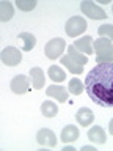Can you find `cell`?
I'll use <instances>...</instances> for the list:
<instances>
[{
	"mask_svg": "<svg viewBox=\"0 0 113 151\" xmlns=\"http://www.w3.org/2000/svg\"><path fill=\"white\" fill-rule=\"evenodd\" d=\"M89 99L101 107H113V63H97L85 79Z\"/></svg>",
	"mask_w": 113,
	"mask_h": 151,
	"instance_id": "cell-1",
	"label": "cell"
},
{
	"mask_svg": "<svg viewBox=\"0 0 113 151\" xmlns=\"http://www.w3.org/2000/svg\"><path fill=\"white\" fill-rule=\"evenodd\" d=\"M64 49H68V47H66V41L63 38H54V40H50L46 44L44 54H46L47 58L55 60V58H58V57H61Z\"/></svg>",
	"mask_w": 113,
	"mask_h": 151,
	"instance_id": "cell-2",
	"label": "cell"
},
{
	"mask_svg": "<svg viewBox=\"0 0 113 151\" xmlns=\"http://www.w3.org/2000/svg\"><path fill=\"white\" fill-rule=\"evenodd\" d=\"M66 33H68V36H79L80 33H83L87 30V21H85L83 17L80 16H72L69 17L68 21H66Z\"/></svg>",
	"mask_w": 113,
	"mask_h": 151,
	"instance_id": "cell-3",
	"label": "cell"
},
{
	"mask_svg": "<svg viewBox=\"0 0 113 151\" xmlns=\"http://www.w3.org/2000/svg\"><path fill=\"white\" fill-rule=\"evenodd\" d=\"M80 9H82V13L85 16H88L89 19H94V21L107 17V13L104 11L101 6H97L94 2H91V0H83V2L80 3Z\"/></svg>",
	"mask_w": 113,
	"mask_h": 151,
	"instance_id": "cell-4",
	"label": "cell"
},
{
	"mask_svg": "<svg viewBox=\"0 0 113 151\" xmlns=\"http://www.w3.org/2000/svg\"><path fill=\"white\" fill-rule=\"evenodd\" d=\"M0 58H2V61L6 66H17L19 63H21V60H22V54H21L19 49H16V47L8 46V47H5V49L2 50Z\"/></svg>",
	"mask_w": 113,
	"mask_h": 151,
	"instance_id": "cell-5",
	"label": "cell"
},
{
	"mask_svg": "<svg viewBox=\"0 0 113 151\" xmlns=\"http://www.w3.org/2000/svg\"><path fill=\"white\" fill-rule=\"evenodd\" d=\"M28 83H30V79L24 74H17L16 77H13L11 80V91L16 94H24L28 91Z\"/></svg>",
	"mask_w": 113,
	"mask_h": 151,
	"instance_id": "cell-6",
	"label": "cell"
},
{
	"mask_svg": "<svg viewBox=\"0 0 113 151\" xmlns=\"http://www.w3.org/2000/svg\"><path fill=\"white\" fill-rule=\"evenodd\" d=\"M93 49L97 54L96 57H104V55H108L113 52V44L108 38L102 36V38H99V40H96L93 42Z\"/></svg>",
	"mask_w": 113,
	"mask_h": 151,
	"instance_id": "cell-7",
	"label": "cell"
},
{
	"mask_svg": "<svg viewBox=\"0 0 113 151\" xmlns=\"http://www.w3.org/2000/svg\"><path fill=\"white\" fill-rule=\"evenodd\" d=\"M36 140H38V143L42 145V146H55L56 145V135L54 134V131L46 129V127L41 131H38Z\"/></svg>",
	"mask_w": 113,
	"mask_h": 151,
	"instance_id": "cell-8",
	"label": "cell"
},
{
	"mask_svg": "<svg viewBox=\"0 0 113 151\" xmlns=\"http://www.w3.org/2000/svg\"><path fill=\"white\" fill-rule=\"evenodd\" d=\"M74 47L77 49L79 52H82L85 55H91L94 49H93V38L91 36H83V38H79L77 41L74 42Z\"/></svg>",
	"mask_w": 113,
	"mask_h": 151,
	"instance_id": "cell-9",
	"label": "cell"
},
{
	"mask_svg": "<svg viewBox=\"0 0 113 151\" xmlns=\"http://www.w3.org/2000/svg\"><path fill=\"white\" fill-rule=\"evenodd\" d=\"M75 118H77L80 126L88 127L93 123V120H94V113H93L91 109H88V107H80L77 110V113H75Z\"/></svg>",
	"mask_w": 113,
	"mask_h": 151,
	"instance_id": "cell-10",
	"label": "cell"
},
{
	"mask_svg": "<svg viewBox=\"0 0 113 151\" xmlns=\"http://www.w3.org/2000/svg\"><path fill=\"white\" fill-rule=\"evenodd\" d=\"M46 94L50 98H55L56 101H68V90L64 87H61V85H50L49 88L46 90Z\"/></svg>",
	"mask_w": 113,
	"mask_h": 151,
	"instance_id": "cell-11",
	"label": "cell"
},
{
	"mask_svg": "<svg viewBox=\"0 0 113 151\" xmlns=\"http://www.w3.org/2000/svg\"><path fill=\"white\" fill-rule=\"evenodd\" d=\"M30 79H31V83H33V88L39 90L44 87V82H46V76H44V71L41 68H31L30 69Z\"/></svg>",
	"mask_w": 113,
	"mask_h": 151,
	"instance_id": "cell-12",
	"label": "cell"
},
{
	"mask_svg": "<svg viewBox=\"0 0 113 151\" xmlns=\"http://www.w3.org/2000/svg\"><path fill=\"white\" fill-rule=\"evenodd\" d=\"M80 132L77 129V126L74 124H68L63 127V131H61V140L64 142V143H71V142H75L79 139Z\"/></svg>",
	"mask_w": 113,
	"mask_h": 151,
	"instance_id": "cell-13",
	"label": "cell"
},
{
	"mask_svg": "<svg viewBox=\"0 0 113 151\" xmlns=\"http://www.w3.org/2000/svg\"><path fill=\"white\" fill-rule=\"evenodd\" d=\"M88 139L94 142V143H105V140H107V135H105V132H104V129L101 126H93L91 129L88 131Z\"/></svg>",
	"mask_w": 113,
	"mask_h": 151,
	"instance_id": "cell-14",
	"label": "cell"
},
{
	"mask_svg": "<svg viewBox=\"0 0 113 151\" xmlns=\"http://www.w3.org/2000/svg\"><path fill=\"white\" fill-rule=\"evenodd\" d=\"M14 16V9H13V5L9 3V2H2L0 3V21L2 22H6L9 21Z\"/></svg>",
	"mask_w": 113,
	"mask_h": 151,
	"instance_id": "cell-15",
	"label": "cell"
},
{
	"mask_svg": "<svg viewBox=\"0 0 113 151\" xmlns=\"http://www.w3.org/2000/svg\"><path fill=\"white\" fill-rule=\"evenodd\" d=\"M41 113L46 118H54L56 113H58V107H56V104L52 102V101H44L41 106Z\"/></svg>",
	"mask_w": 113,
	"mask_h": 151,
	"instance_id": "cell-16",
	"label": "cell"
},
{
	"mask_svg": "<svg viewBox=\"0 0 113 151\" xmlns=\"http://www.w3.org/2000/svg\"><path fill=\"white\" fill-rule=\"evenodd\" d=\"M61 63H63L72 74H82L83 73V66L79 65V63H75L74 60H71L69 55H64L63 58H61Z\"/></svg>",
	"mask_w": 113,
	"mask_h": 151,
	"instance_id": "cell-17",
	"label": "cell"
},
{
	"mask_svg": "<svg viewBox=\"0 0 113 151\" xmlns=\"http://www.w3.org/2000/svg\"><path fill=\"white\" fill-rule=\"evenodd\" d=\"M47 73H49V77H50L52 80H54V82H63V80L66 79L64 71L61 69L58 65H52Z\"/></svg>",
	"mask_w": 113,
	"mask_h": 151,
	"instance_id": "cell-18",
	"label": "cell"
},
{
	"mask_svg": "<svg viewBox=\"0 0 113 151\" xmlns=\"http://www.w3.org/2000/svg\"><path fill=\"white\" fill-rule=\"evenodd\" d=\"M68 55L71 57V60H74L75 63H79V65H85V63H88V58L85 57L83 54H80V52H77L75 50V47H74V44H71V46H68Z\"/></svg>",
	"mask_w": 113,
	"mask_h": 151,
	"instance_id": "cell-19",
	"label": "cell"
},
{
	"mask_svg": "<svg viewBox=\"0 0 113 151\" xmlns=\"http://www.w3.org/2000/svg\"><path fill=\"white\" fill-rule=\"evenodd\" d=\"M19 38H21V40L24 41V50L25 52H30L33 47H35V44H36V38L31 35V33H21V35H19Z\"/></svg>",
	"mask_w": 113,
	"mask_h": 151,
	"instance_id": "cell-20",
	"label": "cell"
},
{
	"mask_svg": "<svg viewBox=\"0 0 113 151\" xmlns=\"http://www.w3.org/2000/svg\"><path fill=\"white\" fill-rule=\"evenodd\" d=\"M68 88H69V93L75 94V96H79V94H82V93H83L85 85L82 83V80H79V79H75V77H74V79H71V80H69Z\"/></svg>",
	"mask_w": 113,
	"mask_h": 151,
	"instance_id": "cell-21",
	"label": "cell"
},
{
	"mask_svg": "<svg viewBox=\"0 0 113 151\" xmlns=\"http://www.w3.org/2000/svg\"><path fill=\"white\" fill-rule=\"evenodd\" d=\"M97 33L104 38H108L110 41H113V25L112 24H105V25H101L97 28Z\"/></svg>",
	"mask_w": 113,
	"mask_h": 151,
	"instance_id": "cell-22",
	"label": "cell"
},
{
	"mask_svg": "<svg viewBox=\"0 0 113 151\" xmlns=\"http://www.w3.org/2000/svg\"><path fill=\"white\" fill-rule=\"evenodd\" d=\"M16 5H17L19 9H22V11H31V9H35L36 2L35 0H17Z\"/></svg>",
	"mask_w": 113,
	"mask_h": 151,
	"instance_id": "cell-23",
	"label": "cell"
},
{
	"mask_svg": "<svg viewBox=\"0 0 113 151\" xmlns=\"http://www.w3.org/2000/svg\"><path fill=\"white\" fill-rule=\"evenodd\" d=\"M96 61L97 63H113V52L104 57H96Z\"/></svg>",
	"mask_w": 113,
	"mask_h": 151,
	"instance_id": "cell-24",
	"label": "cell"
},
{
	"mask_svg": "<svg viewBox=\"0 0 113 151\" xmlns=\"http://www.w3.org/2000/svg\"><path fill=\"white\" fill-rule=\"evenodd\" d=\"M82 151H94V146H83Z\"/></svg>",
	"mask_w": 113,
	"mask_h": 151,
	"instance_id": "cell-25",
	"label": "cell"
},
{
	"mask_svg": "<svg viewBox=\"0 0 113 151\" xmlns=\"http://www.w3.org/2000/svg\"><path fill=\"white\" fill-rule=\"evenodd\" d=\"M108 132H110V134L113 135V120L110 121V124H108Z\"/></svg>",
	"mask_w": 113,
	"mask_h": 151,
	"instance_id": "cell-26",
	"label": "cell"
},
{
	"mask_svg": "<svg viewBox=\"0 0 113 151\" xmlns=\"http://www.w3.org/2000/svg\"><path fill=\"white\" fill-rule=\"evenodd\" d=\"M63 151H74V148H72V146H66Z\"/></svg>",
	"mask_w": 113,
	"mask_h": 151,
	"instance_id": "cell-27",
	"label": "cell"
},
{
	"mask_svg": "<svg viewBox=\"0 0 113 151\" xmlns=\"http://www.w3.org/2000/svg\"><path fill=\"white\" fill-rule=\"evenodd\" d=\"M112 9H113V5H112Z\"/></svg>",
	"mask_w": 113,
	"mask_h": 151,
	"instance_id": "cell-28",
	"label": "cell"
}]
</instances>
